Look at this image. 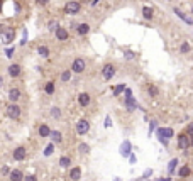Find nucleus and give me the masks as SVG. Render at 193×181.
I'll return each instance as SVG.
<instances>
[{"mask_svg":"<svg viewBox=\"0 0 193 181\" xmlns=\"http://www.w3.org/2000/svg\"><path fill=\"white\" fill-rule=\"evenodd\" d=\"M36 2H37V3H41V5H46V3L49 2V0H36Z\"/></svg>","mask_w":193,"mask_h":181,"instance_id":"43","label":"nucleus"},{"mask_svg":"<svg viewBox=\"0 0 193 181\" xmlns=\"http://www.w3.org/2000/svg\"><path fill=\"white\" fill-rule=\"evenodd\" d=\"M90 31V26H88V24H80L78 26V34H86V32Z\"/></svg>","mask_w":193,"mask_h":181,"instance_id":"22","label":"nucleus"},{"mask_svg":"<svg viewBox=\"0 0 193 181\" xmlns=\"http://www.w3.org/2000/svg\"><path fill=\"white\" fill-rule=\"evenodd\" d=\"M80 151H81L83 154H88L90 153V147H88L86 144H80Z\"/></svg>","mask_w":193,"mask_h":181,"instance_id":"32","label":"nucleus"},{"mask_svg":"<svg viewBox=\"0 0 193 181\" xmlns=\"http://www.w3.org/2000/svg\"><path fill=\"white\" fill-rule=\"evenodd\" d=\"M26 181H37V178L34 174H31V176H26Z\"/></svg>","mask_w":193,"mask_h":181,"instance_id":"38","label":"nucleus"},{"mask_svg":"<svg viewBox=\"0 0 193 181\" xmlns=\"http://www.w3.org/2000/svg\"><path fill=\"white\" fill-rule=\"evenodd\" d=\"M14 36H15V31L10 27H2V41L3 44H10L14 41Z\"/></svg>","mask_w":193,"mask_h":181,"instance_id":"1","label":"nucleus"},{"mask_svg":"<svg viewBox=\"0 0 193 181\" xmlns=\"http://www.w3.org/2000/svg\"><path fill=\"white\" fill-rule=\"evenodd\" d=\"M80 9H81L80 2H68L65 5V12H66V14H78Z\"/></svg>","mask_w":193,"mask_h":181,"instance_id":"5","label":"nucleus"},{"mask_svg":"<svg viewBox=\"0 0 193 181\" xmlns=\"http://www.w3.org/2000/svg\"><path fill=\"white\" fill-rule=\"evenodd\" d=\"M7 115H9L10 119H19V117H20V108H19V105L10 103L9 107H7Z\"/></svg>","mask_w":193,"mask_h":181,"instance_id":"3","label":"nucleus"},{"mask_svg":"<svg viewBox=\"0 0 193 181\" xmlns=\"http://www.w3.org/2000/svg\"><path fill=\"white\" fill-rule=\"evenodd\" d=\"M5 54H7V58H12V54H14V49H12V48H7V49H5Z\"/></svg>","mask_w":193,"mask_h":181,"instance_id":"36","label":"nucleus"},{"mask_svg":"<svg viewBox=\"0 0 193 181\" xmlns=\"http://www.w3.org/2000/svg\"><path fill=\"white\" fill-rule=\"evenodd\" d=\"M44 90H46V93H48V95H53L54 93V83L53 81H48V83H46Z\"/></svg>","mask_w":193,"mask_h":181,"instance_id":"25","label":"nucleus"},{"mask_svg":"<svg viewBox=\"0 0 193 181\" xmlns=\"http://www.w3.org/2000/svg\"><path fill=\"white\" fill-rule=\"evenodd\" d=\"M153 174V169H146L144 171V178H148V176H151Z\"/></svg>","mask_w":193,"mask_h":181,"instance_id":"42","label":"nucleus"},{"mask_svg":"<svg viewBox=\"0 0 193 181\" xmlns=\"http://www.w3.org/2000/svg\"><path fill=\"white\" fill-rule=\"evenodd\" d=\"M186 130H188V134H190V136H193V122H191L190 125H188V129H186Z\"/></svg>","mask_w":193,"mask_h":181,"instance_id":"39","label":"nucleus"},{"mask_svg":"<svg viewBox=\"0 0 193 181\" xmlns=\"http://www.w3.org/2000/svg\"><path fill=\"white\" fill-rule=\"evenodd\" d=\"M125 107H127L129 112H134L137 108V103H136V100H134L131 90H125Z\"/></svg>","mask_w":193,"mask_h":181,"instance_id":"2","label":"nucleus"},{"mask_svg":"<svg viewBox=\"0 0 193 181\" xmlns=\"http://www.w3.org/2000/svg\"><path fill=\"white\" fill-rule=\"evenodd\" d=\"M70 164H71V159L66 158V156H63V158L60 159V166H61V168H68Z\"/></svg>","mask_w":193,"mask_h":181,"instance_id":"24","label":"nucleus"},{"mask_svg":"<svg viewBox=\"0 0 193 181\" xmlns=\"http://www.w3.org/2000/svg\"><path fill=\"white\" fill-rule=\"evenodd\" d=\"M53 149H54V146L49 144L48 147H46V151H44V156H51V154H53Z\"/></svg>","mask_w":193,"mask_h":181,"instance_id":"33","label":"nucleus"},{"mask_svg":"<svg viewBox=\"0 0 193 181\" xmlns=\"http://www.w3.org/2000/svg\"><path fill=\"white\" fill-rule=\"evenodd\" d=\"M112 125V120H110V117H107L105 119V127H110Z\"/></svg>","mask_w":193,"mask_h":181,"instance_id":"41","label":"nucleus"},{"mask_svg":"<svg viewBox=\"0 0 193 181\" xmlns=\"http://www.w3.org/2000/svg\"><path fill=\"white\" fill-rule=\"evenodd\" d=\"M120 154L122 156H131V142L124 141L122 146H120Z\"/></svg>","mask_w":193,"mask_h":181,"instance_id":"14","label":"nucleus"},{"mask_svg":"<svg viewBox=\"0 0 193 181\" xmlns=\"http://www.w3.org/2000/svg\"><path fill=\"white\" fill-rule=\"evenodd\" d=\"M102 75H103V78H105V80H112V78H114V75H115L114 65H105V66H103Z\"/></svg>","mask_w":193,"mask_h":181,"instance_id":"9","label":"nucleus"},{"mask_svg":"<svg viewBox=\"0 0 193 181\" xmlns=\"http://www.w3.org/2000/svg\"><path fill=\"white\" fill-rule=\"evenodd\" d=\"M127 90V88H125V85L124 83H120V85H117L115 88H114V96H119L120 93H122V91H125Z\"/></svg>","mask_w":193,"mask_h":181,"instance_id":"20","label":"nucleus"},{"mask_svg":"<svg viewBox=\"0 0 193 181\" xmlns=\"http://www.w3.org/2000/svg\"><path fill=\"white\" fill-rule=\"evenodd\" d=\"M163 181H170V179H163Z\"/></svg>","mask_w":193,"mask_h":181,"instance_id":"46","label":"nucleus"},{"mask_svg":"<svg viewBox=\"0 0 193 181\" xmlns=\"http://www.w3.org/2000/svg\"><path fill=\"white\" fill-rule=\"evenodd\" d=\"M51 137H53V141L56 142V144H58V142H61V132H60V130H53Z\"/></svg>","mask_w":193,"mask_h":181,"instance_id":"27","label":"nucleus"},{"mask_svg":"<svg viewBox=\"0 0 193 181\" xmlns=\"http://www.w3.org/2000/svg\"><path fill=\"white\" fill-rule=\"evenodd\" d=\"M56 37H58V39H60V41H66V39H68V31H66V29H58V31H56Z\"/></svg>","mask_w":193,"mask_h":181,"instance_id":"18","label":"nucleus"},{"mask_svg":"<svg viewBox=\"0 0 193 181\" xmlns=\"http://www.w3.org/2000/svg\"><path fill=\"white\" fill-rule=\"evenodd\" d=\"M190 144H191L190 137H188L186 134H180V136H178V147H180V149H183V151L188 149Z\"/></svg>","mask_w":193,"mask_h":181,"instance_id":"4","label":"nucleus"},{"mask_svg":"<svg viewBox=\"0 0 193 181\" xmlns=\"http://www.w3.org/2000/svg\"><path fill=\"white\" fill-rule=\"evenodd\" d=\"M78 103L81 105V107L90 105V95H88V93H80L78 95Z\"/></svg>","mask_w":193,"mask_h":181,"instance_id":"12","label":"nucleus"},{"mask_svg":"<svg viewBox=\"0 0 193 181\" xmlns=\"http://www.w3.org/2000/svg\"><path fill=\"white\" fill-rule=\"evenodd\" d=\"M48 27H49V31H58V29H60L58 27V22H49Z\"/></svg>","mask_w":193,"mask_h":181,"instance_id":"34","label":"nucleus"},{"mask_svg":"<svg viewBox=\"0 0 193 181\" xmlns=\"http://www.w3.org/2000/svg\"><path fill=\"white\" fill-rule=\"evenodd\" d=\"M61 80H63V81H70V80H71V71L66 70L65 73L61 75Z\"/></svg>","mask_w":193,"mask_h":181,"instance_id":"30","label":"nucleus"},{"mask_svg":"<svg viewBox=\"0 0 193 181\" xmlns=\"http://www.w3.org/2000/svg\"><path fill=\"white\" fill-rule=\"evenodd\" d=\"M9 178H10V181H22L24 179V174H22V171L14 169V171H10Z\"/></svg>","mask_w":193,"mask_h":181,"instance_id":"10","label":"nucleus"},{"mask_svg":"<svg viewBox=\"0 0 193 181\" xmlns=\"http://www.w3.org/2000/svg\"><path fill=\"white\" fill-rule=\"evenodd\" d=\"M51 134H53V130H49V127L46 124H43L39 127V136L41 137H48V136H51Z\"/></svg>","mask_w":193,"mask_h":181,"instance_id":"17","label":"nucleus"},{"mask_svg":"<svg viewBox=\"0 0 193 181\" xmlns=\"http://www.w3.org/2000/svg\"><path fill=\"white\" fill-rule=\"evenodd\" d=\"M149 93L153 95V96H158V88H154V86H149Z\"/></svg>","mask_w":193,"mask_h":181,"instance_id":"35","label":"nucleus"},{"mask_svg":"<svg viewBox=\"0 0 193 181\" xmlns=\"http://www.w3.org/2000/svg\"><path fill=\"white\" fill-rule=\"evenodd\" d=\"M9 98H10V102H12V103L17 102V100L20 98V91H19V88H12V90L9 91Z\"/></svg>","mask_w":193,"mask_h":181,"instance_id":"13","label":"nucleus"},{"mask_svg":"<svg viewBox=\"0 0 193 181\" xmlns=\"http://www.w3.org/2000/svg\"><path fill=\"white\" fill-rule=\"evenodd\" d=\"M37 53H39V56H43V58H48V56H49V49L46 48V46H39Z\"/></svg>","mask_w":193,"mask_h":181,"instance_id":"23","label":"nucleus"},{"mask_svg":"<svg viewBox=\"0 0 193 181\" xmlns=\"http://www.w3.org/2000/svg\"><path fill=\"white\" fill-rule=\"evenodd\" d=\"M85 61L81 59V58H76V59L73 61V66H71V70L75 71V73H83L85 71Z\"/></svg>","mask_w":193,"mask_h":181,"instance_id":"8","label":"nucleus"},{"mask_svg":"<svg viewBox=\"0 0 193 181\" xmlns=\"http://www.w3.org/2000/svg\"><path fill=\"white\" fill-rule=\"evenodd\" d=\"M51 115L54 117V119H60V117H61L60 108H58V107H53V108H51Z\"/></svg>","mask_w":193,"mask_h":181,"instance_id":"29","label":"nucleus"},{"mask_svg":"<svg viewBox=\"0 0 193 181\" xmlns=\"http://www.w3.org/2000/svg\"><path fill=\"white\" fill-rule=\"evenodd\" d=\"M70 178L73 181H78L81 178V169H80V168H73V169L70 171Z\"/></svg>","mask_w":193,"mask_h":181,"instance_id":"16","label":"nucleus"},{"mask_svg":"<svg viewBox=\"0 0 193 181\" xmlns=\"http://www.w3.org/2000/svg\"><path fill=\"white\" fill-rule=\"evenodd\" d=\"M180 51H181L183 54H185V53H188V51H190V44H188V43H183V44H181V48H180Z\"/></svg>","mask_w":193,"mask_h":181,"instance_id":"31","label":"nucleus"},{"mask_svg":"<svg viewBox=\"0 0 193 181\" xmlns=\"http://www.w3.org/2000/svg\"><path fill=\"white\" fill-rule=\"evenodd\" d=\"M175 14L178 15V17L181 19V20H185V22H186V24H193V20H191L190 17H186V15H185V14H183V12L180 10V9H175Z\"/></svg>","mask_w":193,"mask_h":181,"instance_id":"19","label":"nucleus"},{"mask_svg":"<svg viewBox=\"0 0 193 181\" xmlns=\"http://www.w3.org/2000/svg\"><path fill=\"white\" fill-rule=\"evenodd\" d=\"M176 164H178V159H171V161H170V166H168V171H170V174L175 171Z\"/></svg>","mask_w":193,"mask_h":181,"instance_id":"28","label":"nucleus"},{"mask_svg":"<svg viewBox=\"0 0 193 181\" xmlns=\"http://www.w3.org/2000/svg\"><path fill=\"white\" fill-rule=\"evenodd\" d=\"M131 163H132V164L136 163V156H134V154H131Z\"/></svg>","mask_w":193,"mask_h":181,"instance_id":"44","label":"nucleus"},{"mask_svg":"<svg viewBox=\"0 0 193 181\" xmlns=\"http://www.w3.org/2000/svg\"><path fill=\"white\" fill-rule=\"evenodd\" d=\"M191 173V169H190V166H183L181 169L178 171V176H181V178H185V176H188Z\"/></svg>","mask_w":193,"mask_h":181,"instance_id":"21","label":"nucleus"},{"mask_svg":"<svg viewBox=\"0 0 193 181\" xmlns=\"http://www.w3.org/2000/svg\"><path fill=\"white\" fill-rule=\"evenodd\" d=\"M158 137L171 139L173 137V129H158Z\"/></svg>","mask_w":193,"mask_h":181,"instance_id":"11","label":"nucleus"},{"mask_svg":"<svg viewBox=\"0 0 193 181\" xmlns=\"http://www.w3.org/2000/svg\"><path fill=\"white\" fill-rule=\"evenodd\" d=\"M88 130H90V124H88V120H85V119L78 120V124H76V132L80 134V136L86 134Z\"/></svg>","mask_w":193,"mask_h":181,"instance_id":"6","label":"nucleus"},{"mask_svg":"<svg viewBox=\"0 0 193 181\" xmlns=\"http://www.w3.org/2000/svg\"><path fill=\"white\" fill-rule=\"evenodd\" d=\"M125 58H127V59H132V58H136V54H134L132 51H127L125 53Z\"/></svg>","mask_w":193,"mask_h":181,"instance_id":"37","label":"nucleus"},{"mask_svg":"<svg viewBox=\"0 0 193 181\" xmlns=\"http://www.w3.org/2000/svg\"><path fill=\"white\" fill-rule=\"evenodd\" d=\"M26 154H27V151H26V147H15L14 149V153H12V156H14V159L15 161H24L26 159Z\"/></svg>","mask_w":193,"mask_h":181,"instance_id":"7","label":"nucleus"},{"mask_svg":"<svg viewBox=\"0 0 193 181\" xmlns=\"http://www.w3.org/2000/svg\"><path fill=\"white\" fill-rule=\"evenodd\" d=\"M191 146H193V137H191Z\"/></svg>","mask_w":193,"mask_h":181,"instance_id":"45","label":"nucleus"},{"mask_svg":"<svg viewBox=\"0 0 193 181\" xmlns=\"http://www.w3.org/2000/svg\"><path fill=\"white\" fill-rule=\"evenodd\" d=\"M154 127H156V122L153 120V122H151V125H149V134H151V132H153V130H154Z\"/></svg>","mask_w":193,"mask_h":181,"instance_id":"40","label":"nucleus"},{"mask_svg":"<svg viewBox=\"0 0 193 181\" xmlns=\"http://www.w3.org/2000/svg\"><path fill=\"white\" fill-rule=\"evenodd\" d=\"M142 15H144L146 19H153V9H149V7H144V9H142Z\"/></svg>","mask_w":193,"mask_h":181,"instance_id":"26","label":"nucleus"},{"mask_svg":"<svg viewBox=\"0 0 193 181\" xmlns=\"http://www.w3.org/2000/svg\"><path fill=\"white\" fill-rule=\"evenodd\" d=\"M9 75H10L12 78L19 76V75H20V66L19 65H10L9 66Z\"/></svg>","mask_w":193,"mask_h":181,"instance_id":"15","label":"nucleus"}]
</instances>
